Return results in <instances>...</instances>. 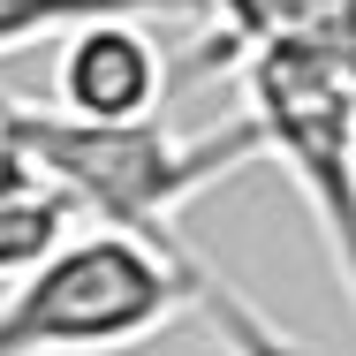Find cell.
Wrapping results in <instances>:
<instances>
[{"mask_svg": "<svg viewBox=\"0 0 356 356\" xmlns=\"http://www.w3.org/2000/svg\"><path fill=\"white\" fill-rule=\"evenodd\" d=\"M197 0H0V54H23L38 38H61L99 15H182Z\"/></svg>", "mask_w": 356, "mask_h": 356, "instance_id": "5b68a950", "label": "cell"}, {"mask_svg": "<svg viewBox=\"0 0 356 356\" xmlns=\"http://www.w3.org/2000/svg\"><path fill=\"white\" fill-rule=\"evenodd\" d=\"M167 99V46L144 15H99L61 31L54 54V114L76 122H152Z\"/></svg>", "mask_w": 356, "mask_h": 356, "instance_id": "277c9868", "label": "cell"}, {"mask_svg": "<svg viewBox=\"0 0 356 356\" xmlns=\"http://www.w3.org/2000/svg\"><path fill=\"white\" fill-rule=\"evenodd\" d=\"M0 144L15 152L23 182L38 197H54L69 220L106 227V235H129V243L159 250V258H197L175 235L182 205L266 159L250 122L182 137L159 114L152 122H76V114L8 99V91H0Z\"/></svg>", "mask_w": 356, "mask_h": 356, "instance_id": "7a4b0ae2", "label": "cell"}, {"mask_svg": "<svg viewBox=\"0 0 356 356\" xmlns=\"http://www.w3.org/2000/svg\"><path fill=\"white\" fill-rule=\"evenodd\" d=\"M258 152L281 159V175L303 190V205L326 235V258L341 273V296L356 303V54L334 46H258L235 61Z\"/></svg>", "mask_w": 356, "mask_h": 356, "instance_id": "3957f363", "label": "cell"}, {"mask_svg": "<svg viewBox=\"0 0 356 356\" xmlns=\"http://www.w3.org/2000/svg\"><path fill=\"white\" fill-rule=\"evenodd\" d=\"M76 220L54 205V197H38V190H23V197H0V281H15L23 266H38L61 235H69Z\"/></svg>", "mask_w": 356, "mask_h": 356, "instance_id": "8992f818", "label": "cell"}, {"mask_svg": "<svg viewBox=\"0 0 356 356\" xmlns=\"http://www.w3.org/2000/svg\"><path fill=\"white\" fill-rule=\"evenodd\" d=\"M182 311H205L227 356L281 341L205 258H159L129 235L69 227L38 266L0 281V356H122Z\"/></svg>", "mask_w": 356, "mask_h": 356, "instance_id": "6da1fadb", "label": "cell"}, {"mask_svg": "<svg viewBox=\"0 0 356 356\" xmlns=\"http://www.w3.org/2000/svg\"><path fill=\"white\" fill-rule=\"evenodd\" d=\"M258 356H296V349H288V341H273V349H258Z\"/></svg>", "mask_w": 356, "mask_h": 356, "instance_id": "52a82bcc", "label": "cell"}]
</instances>
